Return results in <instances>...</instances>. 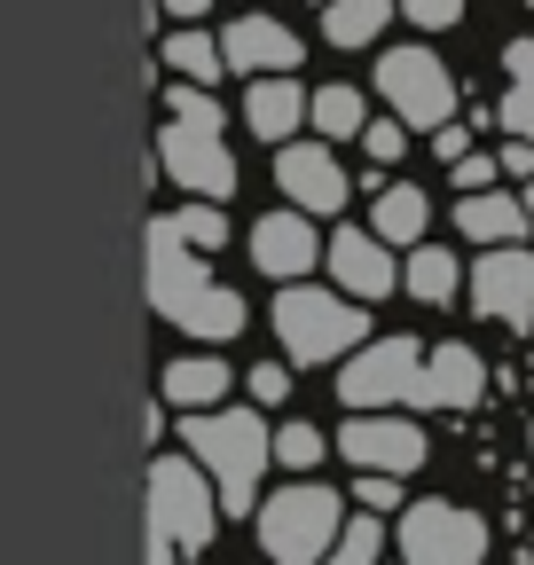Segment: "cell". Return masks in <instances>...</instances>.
<instances>
[{
  "instance_id": "2",
  "label": "cell",
  "mask_w": 534,
  "mask_h": 565,
  "mask_svg": "<svg viewBox=\"0 0 534 565\" xmlns=\"http://www.w3.org/2000/svg\"><path fill=\"white\" fill-rule=\"evenodd\" d=\"M181 440H189V456L213 471V487H221V511H244V503H259V479H267V463H276V433H267V416L259 408H189V424H181Z\"/></svg>"
},
{
  "instance_id": "11",
  "label": "cell",
  "mask_w": 534,
  "mask_h": 565,
  "mask_svg": "<svg viewBox=\"0 0 534 565\" xmlns=\"http://www.w3.org/2000/svg\"><path fill=\"white\" fill-rule=\"evenodd\" d=\"M158 166H165V181H181L196 196H228L236 189V158H228L221 126H189L173 110H165V134H158Z\"/></svg>"
},
{
  "instance_id": "30",
  "label": "cell",
  "mask_w": 534,
  "mask_h": 565,
  "mask_svg": "<svg viewBox=\"0 0 534 565\" xmlns=\"http://www.w3.org/2000/svg\"><path fill=\"white\" fill-rule=\"evenodd\" d=\"M400 503V471H362L354 479V511H393Z\"/></svg>"
},
{
  "instance_id": "36",
  "label": "cell",
  "mask_w": 534,
  "mask_h": 565,
  "mask_svg": "<svg viewBox=\"0 0 534 565\" xmlns=\"http://www.w3.org/2000/svg\"><path fill=\"white\" fill-rule=\"evenodd\" d=\"M503 79H534V40H511L503 47Z\"/></svg>"
},
{
  "instance_id": "7",
  "label": "cell",
  "mask_w": 534,
  "mask_h": 565,
  "mask_svg": "<svg viewBox=\"0 0 534 565\" xmlns=\"http://www.w3.org/2000/svg\"><path fill=\"white\" fill-rule=\"evenodd\" d=\"M393 550L409 565H480L488 557V526L456 503H409L393 526Z\"/></svg>"
},
{
  "instance_id": "1",
  "label": "cell",
  "mask_w": 534,
  "mask_h": 565,
  "mask_svg": "<svg viewBox=\"0 0 534 565\" xmlns=\"http://www.w3.org/2000/svg\"><path fill=\"white\" fill-rule=\"evenodd\" d=\"M150 307H158L173 330L205 338V345H221V338L244 330V299L228 291V282L205 275V259H196V244L181 236L173 212H158V221H150Z\"/></svg>"
},
{
  "instance_id": "31",
  "label": "cell",
  "mask_w": 534,
  "mask_h": 565,
  "mask_svg": "<svg viewBox=\"0 0 534 565\" xmlns=\"http://www.w3.org/2000/svg\"><path fill=\"white\" fill-rule=\"evenodd\" d=\"M400 17L425 24V32H456L463 24V0H400Z\"/></svg>"
},
{
  "instance_id": "14",
  "label": "cell",
  "mask_w": 534,
  "mask_h": 565,
  "mask_svg": "<svg viewBox=\"0 0 534 565\" xmlns=\"http://www.w3.org/2000/svg\"><path fill=\"white\" fill-rule=\"evenodd\" d=\"M314 259H322V236H314V212H267V221L252 228V267L259 275H276V282H299V275H314Z\"/></svg>"
},
{
  "instance_id": "21",
  "label": "cell",
  "mask_w": 534,
  "mask_h": 565,
  "mask_svg": "<svg viewBox=\"0 0 534 565\" xmlns=\"http://www.w3.org/2000/svg\"><path fill=\"white\" fill-rule=\"evenodd\" d=\"M393 17H400V0H322V32H330V47H370Z\"/></svg>"
},
{
  "instance_id": "3",
  "label": "cell",
  "mask_w": 534,
  "mask_h": 565,
  "mask_svg": "<svg viewBox=\"0 0 534 565\" xmlns=\"http://www.w3.org/2000/svg\"><path fill=\"white\" fill-rule=\"evenodd\" d=\"M221 526V487L196 456H158L150 463V565L205 550Z\"/></svg>"
},
{
  "instance_id": "18",
  "label": "cell",
  "mask_w": 534,
  "mask_h": 565,
  "mask_svg": "<svg viewBox=\"0 0 534 565\" xmlns=\"http://www.w3.org/2000/svg\"><path fill=\"white\" fill-rule=\"evenodd\" d=\"M221 47H228V71H291L299 63V32L276 17H236L221 32Z\"/></svg>"
},
{
  "instance_id": "39",
  "label": "cell",
  "mask_w": 534,
  "mask_h": 565,
  "mask_svg": "<svg viewBox=\"0 0 534 565\" xmlns=\"http://www.w3.org/2000/svg\"><path fill=\"white\" fill-rule=\"evenodd\" d=\"M526 440H534V433H526Z\"/></svg>"
},
{
  "instance_id": "23",
  "label": "cell",
  "mask_w": 534,
  "mask_h": 565,
  "mask_svg": "<svg viewBox=\"0 0 534 565\" xmlns=\"http://www.w3.org/2000/svg\"><path fill=\"white\" fill-rule=\"evenodd\" d=\"M307 126H314L322 141H354V134L370 126V103H362V87H322V95L307 103Z\"/></svg>"
},
{
  "instance_id": "4",
  "label": "cell",
  "mask_w": 534,
  "mask_h": 565,
  "mask_svg": "<svg viewBox=\"0 0 534 565\" xmlns=\"http://www.w3.org/2000/svg\"><path fill=\"white\" fill-rule=\"evenodd\" d=\"M346 503H354V494H339V487H322L314 471H299L284 494H267V503H259V550L276 565L330 557V550H339V526H346Z\"/></svg>"
},
{
  "instance_id": "8",
  "label": "cell",
  "mask_w": 534,
  "mask_h": 565,
  "mask_svg": "<svg viewBox=\"0 0 534 565\" xmlns=\"http://www.w3.org/2000/svg\"><path fill=\"white\" fill-rule=\"evenodd\" d=\"M377 95H385V110H400V118L425 126V134L440 118H456V79H448V63L432 47H393L377 63Z\"/></svg>"
},
{
  "instance_id": "25",
  "label": "cell",
  "mask_w": 534,
  "mask_h": 565,
  "mask_svg": "<svg viewBox=\"0 0 534 565\" xmlns=\"http://www.w3.org/2000/svg\"><path fill=\"white\" fill-rule=\"evenodd\" d=\"M330 448H339V440H330V433H314L307 416H299V424H276V463H284V471H314Z\"/></svg>"
},
{
  "instance_id": "33",
  "label": "cell",
  "mask_w": 534,
  "mask_h": 565,
  "mask_svg": "<svg viewBox=\"0 0 534 565\" xmlns=\"http://www.w3.org/2000/svg\"><path fill=\"white\" fill-rule=\"evenodd\" d=\"M495 173H503V158H480V150H463V158H456V189H488Z\"/></svg>"
},
{
  "instance_id": "15",
  "label": "cell",
  "mask_w": 534,
  "mask_h": 565,
  "mask_svg": "<svg viewBox=\"0 0 534 565\" xmlns=\"http://www.w3.org/2000/svg\"><path fill=\"white\" fill-rule=\"evenodd\" d=\"M480 393H488V362H480V353L472 345H432L425 370H417L409 408H480Z\"/></svg>"
},
{
  "instance_id": "9",
  "label": "cell",
  "mask_w": 534,
  "mask_h": 565,
  "mask_svg": "<svg viewBox=\"0 0 534 565\" xmlns=\"http://www.w3.org/2000/svg\"><path fill=\"white\" fill-rule=\"evenodd\" d=\"M339 456H346L354 471H400V479H409V471L432 456V440H425V424H417V416L354 408V416H346V433H339Z\"/></svg>"
},
{
  "instance_id": "32",
  "label": "cell",
  "mask_w": 534,
  "mask_h": 565,
  "mask_svg": "<svg viewBox=\"0 0 534 565\" xmlns=\"http://www.w3.org/2000/svg\"><path fill=\"white\" fill-rule=\"evenodd\" d=\"M495 126H511V134H526V141H534V79H511V95H503Z\"/></svg>"
},
{
  "instance_id": "19",
  "label": "cell",
  "mask_w": 534,
  "mask_h": 565,
  "mask_svg": "<svg viewBox=\"0 0 534 565\" xmlns=\"http://www.w3.org/2000/svg\"><path fill=\"white\" fill-rule=\"evenodd\" d=\"M228 385H236V370L228 362H213V353H181V362H165V408H221L228 401Z\"/></svg>"
},
{
  "instance_id": "29",
  "label": "cell",
  "mask_w": 534,
  "mask_h": 565,
  "mask_svg": "<svg viewBox=\"0 0 534 565\" xmlns=\"http://www.w3.org/2000/svg\"><path fill=\"white\" fill-rule=\"evenodd\" d=\"M244 393H252L259 408H276V401L291 393V353H284V362H252V370H244Z\"/></svg>"
},
{
  "instance_id": "5",
  "label": "cell",
  "mask_w": 534,
  "mask_h": 565,
  "mask_svg": "<svg viewBox=\"0 0 534 565\" xmlns=\"http://www.w3.org/2000/svg\"><path fill=\"white\" fill-rule=\"evenodd\" d=\"M370 299H354V291H314V282L299 275V282H284L276 291V338H284V353L291 362H346V353L370 338V315H362Z\"/></svg>"
},
{
  "instance_id": "27",
  "label": "cell",
  "mask_w": 534,
  "mask_h": 565,
  "mask_svg": "<svg viewBox=\"0 0 534 565\" xmlns=\"http://www.w3.org/2000/svg\"><path fill=\"white\" fill-rule=\"evenodd\" d=\"M173 221H181V236H189L196 252H221V236H228V212H221V196H196V204H181Z\"/></svg>"
},
{
  "instance_id": "6",
  "label": "cell",
  "mask_w": 534,
  "mask_h": 565,
  "mask_svg": "<svg viewBox=\"0 0 534 565\" xmlns=\"http://www.w3.org/2000/svg\"><path fill=\"white\" fill-rule=\"evenodd\" d=\"M417 370H425L417 338H362L339 370V401L346 408H393V401L417 393Z\"/></svg>"
},
{
  "instance_id": "26",
  "label": "cell",
  "mask_w": 534,
  "mask_h": 565,
  "mask_svg": "<svg viewBox=\"0 0 534 565\" xmlns=\"http://www.w3.org/2000/svg\"><path fill=\"white\" fill-rule=\"evenodd\" d=\"M339 565H377L385 557V526H377V511H354L346 526H339V550H330Z\"/></svg>"
},
{
  "instance_id": "28",
  "label": "cell",
  "mask_w": 534,
  "mask_h": 565,
  "mask_svg": "<svg viewBox=\"0 0 534 565\" xmlns=\"http://www.w3.org/2000/svg\"><path fill=\"white\" fill-rule=\"evenodd\" d=\"M362 150H370V166H400V150H409V118H370L362 126Z\"/></svg>"
},
{
  "instance_id": "16",
  "label": "cell",
  "mask_w": 534,
  "mask_h": 565,
  "mask_svg": "<svg viewBox=\"0 0 534 565\" xmlns=\"http://www.w3.org/2000/svg\"><path fill=\"white\" fill-rule=\"evenodd\" d=\"M244 126H252L259 141H291V134L307 126V87L291 79V71H259L252 95H244Z\"/></svg>"
},
{
  "instance_id": "34",
  "label": "cell",
  "mask_w": 534,
  "mask_h": 565,
  "mask_svg": "<svg viewBox=\"0 0 534 565\" xmlns=\"http://www.w3.org/2000/svg\"><path fill=\"white\" fill-rule=\"evenodd\" d=\"M495 158H503V173H519V181H534V141H526V134H511V141H503V150H495Z\"/></svg>"
},
{
  "instance_id": "13",
  "label": "cell",
  "mask_w": 534,
  "mask_h": 565,
  "mask_svg": "<svg viewBox=\"0 0 534 565\" xmlns=\"http://www.w3.org/2000/svg\"><path fill=\"white\" fill-rule=\"evenodd\" d=\"M322 267H330V282L339 291H354V299H385V291H400V259H393V244L377 236V228H339L322 244Z\"/></svg>"
},
{
  "instance_id": "17",
  "label": "cell",
  "mask_w": 534,
  "mask_h": 565,
  "mask_svg": "<svg viewBox=\"0 0 534 565\" xmlns=\"http://www.w3.org/2000/svg\"><path fill=\"white\" fill-rule=\"evenodd\" d=\"M526 196H503V189H463L456 204V236L463 244H526Z\"/></svg>"
},
{
  "instance_id": "37",
  "label": "cell",
  "mask_w": 534,
  "mask_h": 565,
  "mask_svg": "<svg viewBox=\"0 0 534 565\" xmlns=\"http://www.w3.org/2000/svg\"><path fill=\"white\" fill-rule=\"evenodd\" d=\"M158 9H165V17H181V24H189V17H205V9H213V0H158Z\"/></svg>"
},
{
  "instance_id": "35",
  "label": "cell",
  "mask_w": 534,
  "mask_h": 565,
  "mask_svg": "<svg viewBox=\"0 0 534 565\" xmlns=\"http://www.w3.org/2000/svg\"><path fill=\"white\" fill-rule=\"evenodd\" d=\"M432 150H440V158H448V166H456V158H463V150H472V134H463V126H456V118H440V126H432Z\"/></svg>"
},
{
  "instance_id": "20",
  "label": "cell",
  "mask_w": 534,
  "mask_h": 565,
  "mask_svg": "<svg viewBox=\"0 0 534 565\" xmlns=\"http://www.w3.org/2000/svg\"><path fill=\"white\" fill-rule=\"evenodd\" d=\"M370 228L385 236V244H425V228H432V204H425V189H409V181H377V204H370Z\"/></svg>"
},
{
  "instance_id": "24",
  "label": "cell",
  "mask_w": 534,
  "mask_h": 565,
  "mask_svg": "<svg viewBox=\"0 0 534 565\" xmlns=\"http://www.w3.org/2000/svg\"><path fill=\"white\" fill-rule=\"evenodd\" d=\"M165 63L181 71V79H205V87H213L221 71H228V47H221L213 32H189V24H181V32L165 40Z\"/></svg>"
},
{
  "instance_id": "10",
  "label": "cell",
  "mask_w": 534,
  "mask_h": 565,
  "mask_svg": "<svg viewBox=\"0 0 534 565\" xmlns=\"http://www.w3.org/2000/svg\"><path fill=\"white\" fill-rule=\"evenodd\" d=\"M276 189H284V204L314 212V221L346 212V196H354V181H346L339 150H330L322 134H314V141H276Z\"/></svg>"
},
{
  "instance_id": "22",
  "label": "cell",
  "mask_w": 534,
  "mask_h": 565,
  "mask_svg": "<svg viewBox=\"0 0 534 565\" xmlns=\"http://www.w3.org/2000/svg\"><path fill=\"white\" fill-rule=\"evenodd\" d=\"M400 282H409L425 307H448V299L463 291V267H456V252H440V244H409V267H400Z\"/></svg>"
},
{
  "instance_id": "12",
  "label": "cell",
  "mask_w": 534,
  "mask_h": 565,
  "mask_svg": "<svg viewBox=\"0 0 534 565\" xmlns=\"http://www.w3.org/2000/svg\"><path fill=\"white\" fill-rule=\"evenodd\" d=\"M463 299L488 322H534V252L519 244H480V267L463 275Z\"/></svg>"
},
{
  "instance_id": "38",
  "label": "cell",
  "mask_w": 534,
  "mask_h": 565,
  "mask_svg": "<svg viewBox=\"0 0 534 565\" xmlns=\"http://www.w3.org/2000/svg\"><path fill=\"white\" fill-rule=\"evenodd\" d=\"M526 221H534V181H526Z\"/></svg>"
}]
</instances>
